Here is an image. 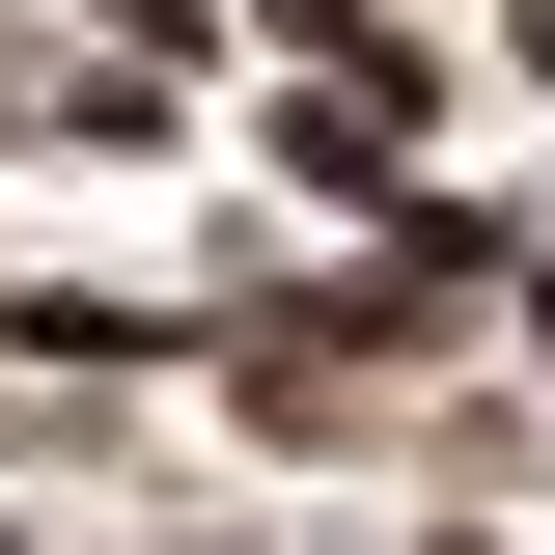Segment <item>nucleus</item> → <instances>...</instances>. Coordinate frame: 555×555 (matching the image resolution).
Listing matches in <instances>:
<instances>
[{
    "mask_svg": "<svg viewBox=\"0 0 555 555\" xmlns=\"http://www.w3.org/2000/svg\"><path fill=\"white\" fill-rule=\"evenodd\" d=\"M278 167H306V195H389L416 167V56H306L278 83Z\"/></svg>",
    "mask_w": 555,
    "mask_h": 555,
    "instance_id": "obj_1",
    "label": "nucleus"
}]
</instances>
